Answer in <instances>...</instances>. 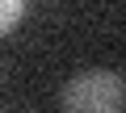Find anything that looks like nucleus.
Here are the masks:
<instances>
[{
    "label": "nucleus",
    "mask_w": 126,
    "mask_h": 113,
    "mask_svg": "<svg viewBox=\"0 0 126 113\" xmlns=\"http://www.w3.org/2000/svg\"><path fill=\"white\" fill-rule=\"evenodd\" d=\"M122 105H126V75L109 67L76 71L63 88V109H76V113H113Z\"/></svg>",
    "instance_id": "obj_1"
},
{
    "label": "nucleus",
    "mask_w": 126,
    "mask_h": 113,
    "mask_svg": "<svg viewBox=\"0 0 126 113\" xmlns=\"http://www.w3.org/2000/svg\"><path fill=\"white\" fill-rule=\"evenodd\" d=\"M25 17V0H0V34H9Z\"/></svg>",
    "instance_id": "obj_2"
}]
</instances>
